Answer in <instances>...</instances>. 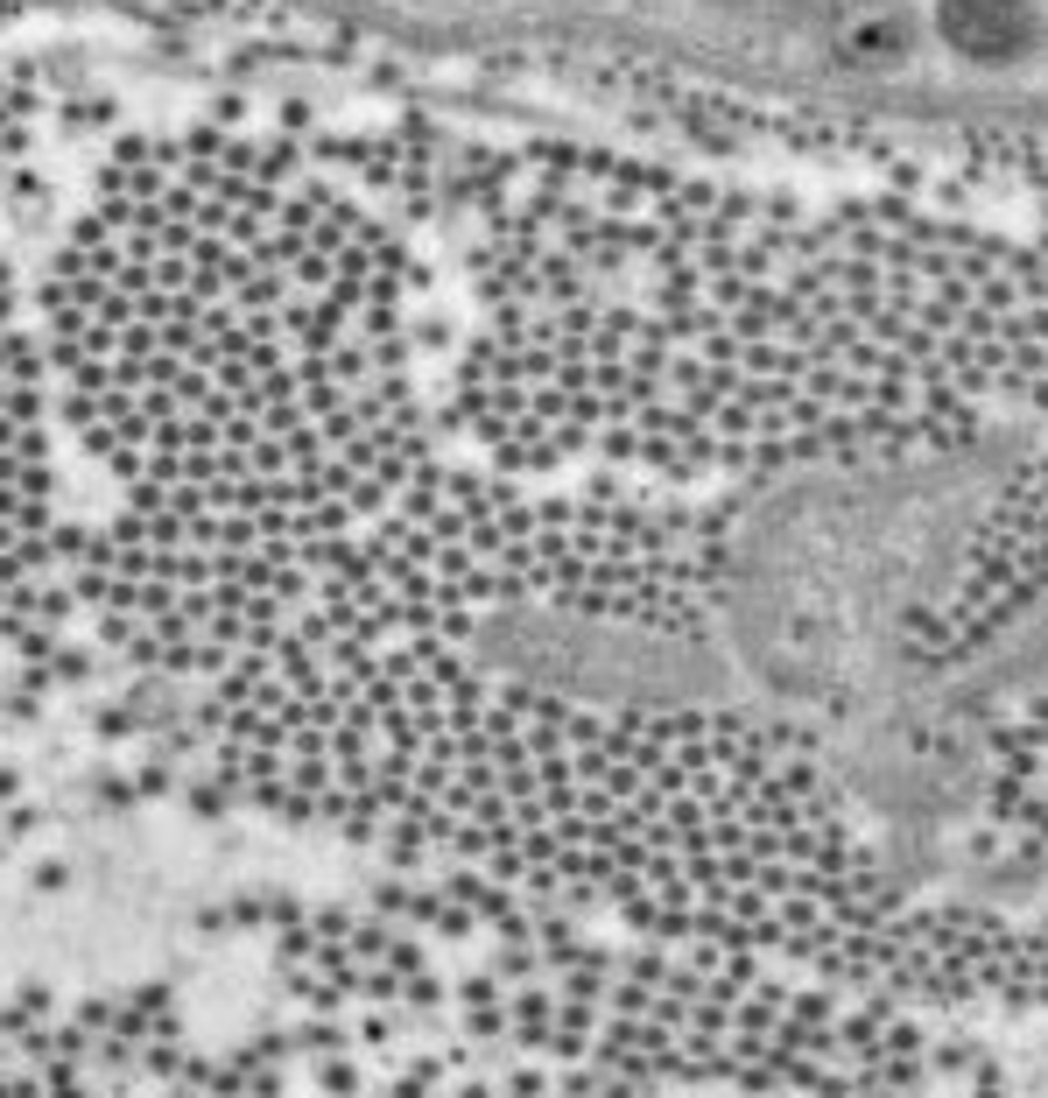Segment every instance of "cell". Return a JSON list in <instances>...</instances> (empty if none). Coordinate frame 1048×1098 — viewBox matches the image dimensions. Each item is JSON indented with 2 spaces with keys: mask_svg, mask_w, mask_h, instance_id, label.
Here are the masks:
<instances>
[{
  "mask_svg": "<svg viewBox=\"0 0 1048 1098\" xmlns=\"http://www.w3.org/2000/svg\"><path fill=\"white\" fill-rule=\"evenodd\" d=\"M303 1014L634 1077L654 1091L887 1098L930 1063L922 1014L739 944L535 901L478 873H395L282 944Z\"/></svg>",
  "mask_w": 1048,
  "mask_h": 1098,
  "instance_id": "obj_1",
  "label": "cell"
},
{
  "mask_svg": "<svg viewBox=\"0 0 1048 1098\" xmlns=\"http://www.w3.org/2000/svg\"><path fill=\"white\" fill-rule=\"evenodd\" d=\"M42 113L0 78V656L42 684H85L78 648V486L57 423L42 269L57 247Z\"/></svg>",
  "mask_w": 1048,
  "mask_h": 1098,
  "instance_id": "obj_2",
  "label": "cell"
},
{
  "mask_svg": "<svg viewBox=\"0 0 1048 1098\" xmlns=\"http://www.w3.org/2000/svg\"><path fill=\"white\" fill-rule=\"evenodd\" d=\"M978 824L1048 866V670L978 725Z\"/></svg>",
  "mask_w": 1048,
  "mask_h": 1098,
  "instance_id": "obj_3",
  "label": "cell"
},
{
  "mask_svg": "<svg viewBox=\"0 0 1048 1098\" xmlns=\"http://www.w3.org/2000/svg\"><path fill=\"white\" fill-rule=\"evenodd\" d=\"M14 803H22V796H14V775L0 768V859H8V838H14Z\"/></svg>",
  "mask_w": 1048,
  "mask_h": 1098,
  "instance_id": "obj_4",
  "label": "cell"
}]
</instances>
